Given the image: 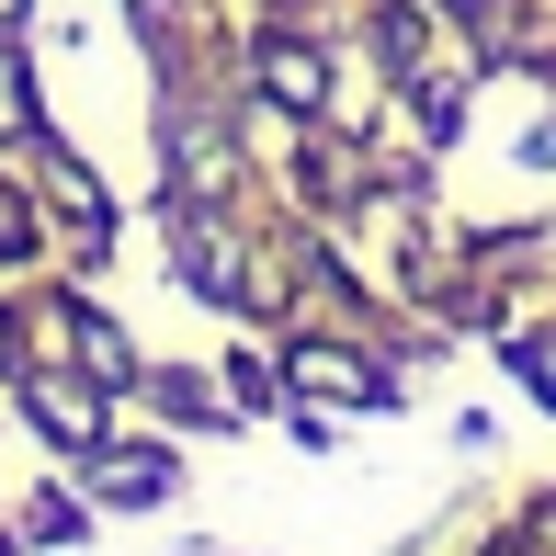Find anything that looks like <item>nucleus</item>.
Segmentation results:
<instances>
[{
  "instance_id": "obj_2",
  "label": "nucleus",
  "mask_w": 556,
  "mask_h": 556,
  "mask_svg": "<svg viewBox=\"0 0 556 556\" xmlns=\"http://www.w3.org/2000/svg\"><path fill=\"white\" fill-rule=\"evenodd\" d=\"M160 477H170L160 454H114V466H103V489H114V500H148V489H160Z\"/></svg>"
},
{
  "instance_id": "obj_1",
  "label": "nucleus",
  "mask_w": 556,
  "mask_h": 556,
  "mask_svg": "<svg viewBox=\"0 0 556 556\" xmlns=\"http://www.w3.org/2000/svg\"><path fill=\"white\" fill-rule=\"evenodd\" d=\"M35 409H46V432H58V443H91V432H103L91 397H68V387H35Z\"/></svg>"
},
{
  "instance_id": "obj_5",
  "label": "nucleus",
  "mask_w": 556,
  "mask_h": 556,
  "mask_svg": "<svg viewBox=\"0 0 556 556\" xmlns=\"http://www.w3.org/2000/svg\"><path fill=\"white\" fill-rule=\"evenodd\" d=\"M0 12H23V0H0Z\"/></svg>"
},
{
  "instance_id": "obj_3",
  "label": "nucleus",
  "mask_w": 556,
  "mask_h": 556,
  "mask_svg": "<svg viewBox=\"0 0 556 556\" xmlns=\"http://www.w3.org/2000/svg\"><path fill=\"white\" fill-rule=\"evenodd\" d=\"M273 91H285V103H318V68L295 58V46H285V58H273Z\"/></svg>"
},
{
  "instance_id": "obj_4",
  "label": "nucleus",
  "mask_w": 556,
  "mask_h": 556,
  "mask_svg": "<svg viewBox=\"0 0 556 556\" xmlns=\"http://www.w3.org/2000/svg\"><path fill=\"white\" fill-rule=\"evenodd\" d=\"M0 250H35V239H23V205H0Z\"/></svg>"
}]
</instances>
